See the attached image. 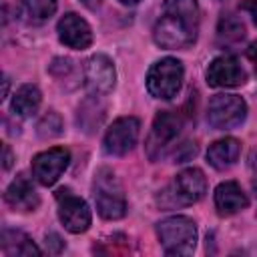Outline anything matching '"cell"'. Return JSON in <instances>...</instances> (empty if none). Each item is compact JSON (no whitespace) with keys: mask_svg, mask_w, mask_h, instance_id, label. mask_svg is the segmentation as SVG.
Masks as SVG:
<instances>
[{"mask_svg":"<svg viewBox=\"0 0 257 257\" xmlns=\"http://www.w3.org/2000/svg\"><path fill=\"white\" fill-rule=\"evenodd\" d=\"M4 201L14 211H34L40 205V197H38L36 189L32 187V183L24 175L16 177L8 185V189L4 193Z\"/></svg>","mask_w":257,"mask_h":257,"instance_id":"cell-14","label":"cell"},{"mask_svg":"<svg viewBox=\"0 0 257 257\" xmlns=\"http://www.w3.org/2000/svg\"><path fill=\"white\" fill-rule=\"evenodd\" d=\"M58 38L64 46L74 48V50H84L92 44V30L84 18H80L74 12L64 14L58 20Z\"/></svg>","mask_w":257,"mask_h":257,"instance_id":"cell-11","label":"cell"},{"mask_svg":"<svg viewBox=\"0 0 257 257\" xmlns=\"http://www.w3.org/2000/svg\"><path fill=\"white\" fill-rule=\"evenodd\" d=\"M205 193H207V179H205L203 171L195 169V167L181 171L171 185L173 203H179V205L197 203L203 199Z\"/></svg>","mask_w":257,"mask_h":257,"instance_id":"cell-10","label":"cell"},{"mask_svg":"<svg viewBox=\"0 0 257 257\" xmlns=\"http://www.w3.org/2000/svg\"><path fill=\"white\" fill-rule=\"evenodd\" d=\"M183 76H185V70H183L181 60L167 56L151 66L147 74V88L155 98L169 100L177 96V92L181 90Z\"/></svg>","mask_w":257,"mask_h":257,"instance_id":"cell-4","label":"cell"},{"mask_svg":"<svg viewBox=\"0 0 257 257\" xmlns=\"http://www.w3.org/2000/svg\"><path fill=\"white\" fill-rule=\"evenodd\" d=\"M60 133H62V118L54 110H50L48 114H44L40 118V122H38V135L42 139H52V137H58Z\"/></svg>","mask_w":257,"mask_h":257,"instance_id":"cell-21","label":"cell"},{"mask_svg":"<svg viewBox=\"0 0 257 257\" xmlns=\"http://www.w3.org/2000/svg\"><path fill=\"white\" fill-rule=\"evenodd\" d=\"M247 116V104L237 94H215L207 108V120L217 131L239 126Z\"/></svg>","mask_w":257,"mask_h":257,"instance_id":"cell-5","label":"cell"},{"mask_svg":"<svg viewBox=\"0 0 257 257\" xmlns=\"http://www.w3.org/2000/svg\"><path fill=\"white\" fill-rule=\"evenodd\" d=\"M68 163H70V153L64 147H54V149L42 151L32 159V177L40 185L50 187L66 171Z\"/></svg>","mask_w":257,"mask_h":257,"instance_id":"cell-9","label":"cell"},{"mask_svg":"<svg viewBox=\"0 0 257 257\" xmlns=\"http://www.w3.org/2000/svg\"><path fill=\"white\" fill-rule=\"evenodd\" d=\"M56 203H58V219L70 233H84L90 227L92 215L84 199L70 193V189H58L56 191Z\"/></svg>","mask_w":257,"mask_h":257,"instance_id":"cell-6","label":"cell"},{"mask_svg":"<svg viewBox=\"0 0 257 257\" xmlns=\"http://www.w3.org/2000/svg\"><path fill=\"white\" fill-rule=\"evenodd\" d=\"M58 0H22V14L32 24L46 22L56 12Z\"/></svg>","mask_w":257,"mask_h":257,"instance_id":"cell-19","label":"cell"},{"mask_svg":"<svg viewBox=\"0 0 257 257\" xmlns=\"http://www.w3.org/2000/svg\"><path fill=\"white\" fill-rule=\"evenodd\" d=\"M247 58L253 62V68H255V74H257V40L249 44V48H247Z\"/></svg>","mask_w":257,"mask_h":257,"instance_id":"cell-23","label":"cell"},{"mask_svg":"<svg viewBox=\"0 0 257 257\" xmlns=\"http://www.w3.org/2000/svg\"><path fill=\"white\" fill-rule=\"evenodd\" d=\"M207 82H209V86H219V88L239 86L245 82V70L241 68V64L235 56L223 54V56H217L215 60H211V64L207 68Z\"/></svg>","mask_w":257,"mask_h":257,"instance_id":"cell-12","label":"cell"},{"mask_svg":"<svg viewBox=\"0 0 257 257\" xmlns=\"http://www.w3.org/2000/svg\"><path fill=\"white\" fill-rule=\"evenodd\" d=\"M0 245H2V253L6 257H14V255H40V249L22 231L4 229L2 231V243Z\"/></svg>","mask_w":257,"mask_h":257,"instance_id":"cell-17","label":"cell"},{"mask_svg":"<svg viewBox=\"0 0 257 257\" xmlns=\"http://www.w3.org/2000/svg\"><path fill=\"white\" fill-rule=\"evenodd\" d=\"M183 128V118L181 114L177 112H171V110H163L155 116L153 120V128H151V135L147 139V153L149 157L155 161L163 149H167L181 133Z\"/></svg>","mask_w":257,"mask_h":257,"instance_id":"cell-8","label":"cell"},{"mask_svg":"<svg viewBox=\"0 0 257 257\" xmlns=\"http://www.w3.org/2000/svg\"><path fill=\"white\" fill-rule=\"evenodd\" d=\"M159 241L167 255H191L197 245V227L193 219L175 215L157 225Z\"/></svg>","mask_w":257,"mask_h":257,"instance_id":"cell-2","label":"cell"},{"mask_svg":"<svg viewBox=\"0 0 257 257\" xmlns=\"http://www.w3.org/2000/svg\"><path fill=\"white\" fill-rule=\"evenodd\" d=\"M247 205H249V199L243 193V189L239 187V183L225 181L215 189V207H217L219 215H223V217L235 215V213L243 211Z\"/></svg>","mask_w":257,"mask_h":257,"instance_id":"cell-15","label":"cell"},{"mask_svg":"<svg viewBox=\"0 0 257 257\" xmlns=\"http://www.w3.org/2000/svg\"><path fill=\"white\" fill-rule=\"evenodd\" d=\"M241 8L247 10V12L253 16V22H255V26H257V0H245V2L241 4Z\"/></svg>","mask_w":257,"mask_h":257,"instance_id":"cell-22","label":"cell"},{"mask_svg":"<svg viewBox=\"0 0 257 257\" xmlns=\"http://www.w3.org/2000/svg\"><path fill=\"white\" fill-rule=\"evenodd\" d=\"M197 0H165L163 14L155 24L153 38L161 48H187L197 40Z\"/></svg>","mask_w":257,"mask_h":257,"instance_id":"cell-1","label":"cell"},{"mask_svg":"<svg viewBox=\"0 0 257 257\" xmlns=\"http://www.w3.org/2000/svg\"><path fill=\"white\" fill-rule=\"evenodd\" d=\"M139 128H141V122L137 116L116 118L104 135V141H102L104 153L112 157H122L128 151H133L139 141Z\"/></svg>","mask_w":257,"mask_h":257,"instance_id":"cell-7","label":"cell"},{"mask_svg":"<svg viewBox=\"0 0 257 257\" xmlns=\"http://www.w3.org/2000/svg\"><path fill=\"white\" fill-rule=\"evenodd\" d=\"M84 76H86V84L92 92L104 94L110 92L114 86V66L110 62L108 56L104 54H94L86 60V68H84Z\"/></svg>","mask_w":257,"mask_h":257,"instance_id":"cell-13","label":"cell"},{"mask_svg":"<svg viewBox=\"0 0 257 257\" xmlns=\"http://www.w3.org/2000/svg\"><path fill=\"white\" fill-rule=\"evenodd\" d=\"M219 38L221 42H227V44H233V42H239L245 38V26L239 18H235L233 14H225L221 20H219Z\"/></svg>","mask_w":257,"mask_h":257,"instance_id":"cell-20","label":"cell"},{"mask_svg":"<svg viewBox=\"0 0 257 257\" xmlns=\"http://www.w3.org/2000/svg\"><path fill=\"white\" fill-rule=\"evenodd\" d=\"M12 165V155H10V149L4 147V169H10Z\"/></svg>","mask_w":257,"mask_h":257,"instance_id":"cell-24","label":"cell"},{"mask_svg":"<svg viewBox=\"0 0 257 257\" xmlns=\"http://www.w3.org/2000/svg\"><path fill=\"white\" fill-rule=\"evenodd\" d=\"M8 94V78H4V96Z\"/></svg>","mask_w":257,"mask_h":257,"instance_id":"cell-26","label":"cell"},{"mask_svg":"<svg viewBox=\"0 0 257 257\" xmlns=\"http://www.w3.org/2000/svg\"><path fill=\"white\" fill-rule=\"evenodd\" d=\"M118 2H122V4H137L139 0H118Z\"/></svg>","mask_w":257,"mask_h":257,"instance_id":"cell-27","label":"cell"},{"mask_svg":"<svg viewBox=\"0 0 257 257\" xmlns=\"http://www.w3.org/2000/svg\"><path fill=\"white\" fill-rule=\"evenodd\" d=\"M94 201H96V211L102 219L114 221L124 217L126 213V201L122 187L118 179L114 177L112 171L100 169L94 177Z\"/></svg>","mask_w":257,"mask_h":257,"instance_id":"cell-3","label":"cell"},{"mask_svg":"<svg viewBox=\"0 0 257 257\" xmlns=\"http://www.w3.org/2000/svg\"><path fill=\"white\" fill-rule=\"evenodd\" d=\"M241 153V145L235 139H221L215 141L209 149H207V163L219 171L229 169L231 165H235V161L239 159Z\"/></svg>","mask_w":257,"mask_h":257,"instance_id":"cell-16","label":"cell"},{"mask_svg":"<svg viewBox=\"0 0 257 257\" xmlns=\"http://www.w3.org/2000/svg\"><path fill=\"white\" fill-rule=\"evenodd\" d=\"M84 6H88V8H96L98 4H100V0H80Z\"/></svg>","mask_w":257,"mask_h":257,"instance_id":"cell-25","label":"cell"},{"mask_svg":"<svg viewBox=\"0 0 257 257\" xmlns=\"http://www.w3.org/2000/svg\"><path fill=\"white\" fill-rule=\"evenodd\" d=\"M40 100H42V94H40V90L34 84H22L14 92L12 110L16 114H20V116H30V114H34L38 110Z\"/></svg>","mask_w":257,"mask_h":257,"instance_id":"cell-18","label":"cell"}]
</instances>
